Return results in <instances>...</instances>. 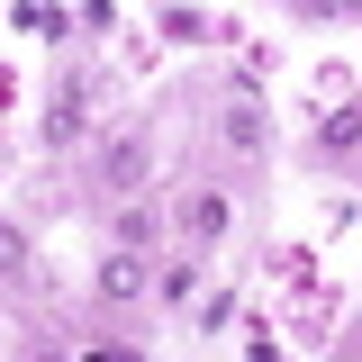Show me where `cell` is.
I'll return each mask as SVG.
<instances>
[{"mask_svg": "<svg viewBox=\"0 0 362 362\" xmlns=\"http://www.w3.org/2000/svg\"><path fill=\"white\" fill-rule=\"evenodd\" d=\"M145 181H154V127L109 136V145H100V190H109V199H136Z\"/></svg>", "mask_w": 362, "mask_h": 362, "instance_id": "cell-1", "label": "cell"}, {"mask_svg": "<svg viewBox=\"0 0 362 362\" xmlns=\"http://www.w3.org/2000/svg\"><path fill=\"white\" fill-rule=\"evenodd\" d=\"M90 90H100V82H90L82 64H73V73L54 82V100H45V145H73V136L90 127Z\"/></svg>", "mask_w": 362, "mask_h": 362, "instance_id": "cell-2", "label": "cell"}, {"mask_svg": "<svg viewBox=\"0 0 362 362\" xmlns=\"http://www.w3.org/2000/svg\"><path fill=\"white\" fill-rule=\"evenodd\" d=\"M218 145H226V154H254V145H263V109H254V100H235V109L218 118Z\"/></svg>", "mask_w": 362, "mask_h": 362, "instance_id": "cell-3", "label": "cell"}, {"mask_svg": "<svg viewBox=\"0 0 362 362\" xmlns=\"http://www.w3.org/2000/svg\"><path fill=\"white\" fill-rule=\"evenodd\" d=\"M145 290V254H100V299H136Z\"/></svg>", "mask_w": 362, "mask_h": 362, "instance_id": "cell-4", "label": "cell"}, {"mask_svg": "<svg viewBox=\"0 0 362 362\" xmlns=\"http://www.w3.org/2000/svg\"><path fill=\"white\" fill-rule=\"evenodd\" d=\"M362 145V109H335V118H317V154H344Z\"/></svg>", "mask_w": 362, "mask_h": 362, "instance_id": "cell-5", "label": "cell"}, {"mask_svg": "<svg viewBox=\"0 0 362 362\" xmlns=\"http://www.w3.org/2000/svg\"><path fill=\"white\" fill-rule=\"evenodd\" d=\"M0 281H37V254H28L18 226H0Z\"/></svg>", "mask_w": 362, "mask_h": 362, "instance_id": "cell-6", "label": "cell"}, {"mask_svg": "<svg viewBox=\"0 0 362 362\" xmlns=\"http://www.w3.org/2000/svg\"><path fill=\"white\" fill-rule=\"evenodd\" d=\"M181 218H190V235L209 245V235H226V199H218V190H199V199H190Z\"/></svg>", "mask_w": 362, "mask_h": 362, "instance_id": "cell-7", "label": "cell"}, {"mask_svg": "<svg viewBox=\"0 0 362 362\" xmlns=\"http://www.w3.org/2000/svg\"><path fill=\"white\" fill-rule=\"evenodd\" d=\"M154 235H163V218H154V209H127V218H118V254H145Z\"/></svg>", "mask_w": 362, "mask_h": 362, "instance_id": "cell-8", "label": "cell"}, {"mask_svg": "<svg viewBox=\"0 0 362 362\" xmlns=\"http://www.w3.org/2000/svg\"><path fill=\"white\" fill-rule=\"evenodd\" d=\"M154 290H163V299H173V308H181V299L199 290V272H190V263H163V272H154Z\"/></svg>", "mask_w": 362, "mask_h": 362, "instance_id": "cell-9", "label": "cell"}, {"mask_svg": "<svg viewBox=\"0 0 362 362\" xmlns=\"http://www.w3.org/2000/svg\"><path fill=\"white\" fill-rule=\"evenodd\" d=\"M82 362H145V354H109V344H100V354H82Z\"/></svg>", "mask_w": 362, "mask_h": 362, "instance_id": "cell-10", "label": "cell"}]
</instances>
